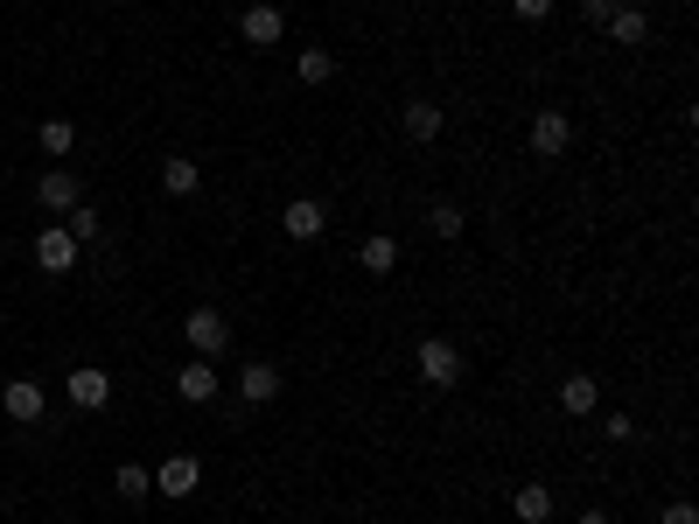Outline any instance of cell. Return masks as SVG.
Returning a JSON list of instances; mask_svg holds the SVG:
<instances>
[{"label":"cell","instance_id":"1","mask_svg":"<svg viewBox=\"0 0 699 524\" xmlns=\"http://www.w3.org/2000/svg\"><path fill=\"white\" fill-rule=\"evenodd\" d=\"M413 364H420V378H427L433 391H455V385H462V350H455V335H420Z\"/></svg>","mask_w":699,"mask_h":524},{"label":"cell","instance_id":"2","mask_svg":"<svg viewBox=\"0 0 699 524\" xmlns=\"http://www.w3.org/2000/svg\"><path fill=\"white\" fill-rule=\"evenodd\" d=\"M182 335H189V350H196V357H224V350H232V322H224L217 308H189L182 315Z\"/></svg>","mask_w":699,"mask_h":524},{"label":"cell","instance_id":"3","mask_svg":"<svg viewBox=\"0 0 699 524\" xmlns=\"http://www.w3.org/2000/svg\"><path fill=\"white\" fill-rule=\"evenodd\" d=\"M64 399L78 406V413H105V406H112V378H105L99 364H78V371L64 378Z\"/></svg>","mask_w":699,"mask_h":524},{"label":"cell","instance_id":"4","mask_svg":"<svg viewBox=\"0 0 699 524\" xmlns=\"http://www.w3.org/2000/svg\"><path fill=\"white\" fill-rule=\"evenodd\" d=\"M35 266H43L49 280H64L70 266H78V238H70L64 224H43V231H35Z\"/></svg>","mask_w":699,"mask_h":524},{"label":"cell","instance_id":"5","mask_svg":"<svg viewBox=\"0 0 699 524\" xmlns=\"http://www.w3.org/2000/svg\"><path fill=\"white\" fill-rule=\"evenodd\" d=\"M35 203H43L49 217H64V210H78V203H84V182L70 175V168H43V175H35Z\"/></svg>","mask_w":699,"mask_h":524},{"label":"cell","instance_id":"6","mask_svg":"<svg viewBox=\"0 0 699 524\" xmlns=\"http://www.w3.org/2000/svg\"><path fill=\"white\" fill-rule=\"evenodd\" d=\"M566 147H574V119H566L560 105H539L532 112V155L553 161V155H566Z\"/></svg>","mask_w":699,"mask_h":524},{"label":"cell","instance_id":"7","mask_svg":"<svg viewBox=\"0 0 699 524\" xmlns=\"http://www.w3.org/2000/svg\"><path fill=\"white\" fill-rule=\"evenodd\" d=\"M217 391H224V378H217L211 357H189V364L176 371V399H182V406H211Z\"/></svg>","mask_w":699,"mask_h":524},{"label":"cell","instance_id":"8","mask_svg":"<svg viewBox=\"0 0 699 524\" xmlns=\"http://www.w3.org/2000/svg\"><path fill=\"white\" fill-rule=\"evenodd\" d=\"M238 35H245V43H252V49H273L280 35H288V14H280L273 0H252V8L238 14Z\"/></svg>","mask_w":699,"mask_h":524},{"label":"cell","instance_id":"9","mask_svg":"<svg viewBox=\"0 0 699 524\" xmlns=\"http://www.w3.org/2000/svg\"><path fill=\"white\" fill-rule=\"evenodd\" d=\"M196 482H203V462L196 455H168L161 469H155V497H196Z\"/></svg>","mask_w":699,"mask_h":524},{"label":"cell","instance_id":"10","mask_svg":"<svg viewBox=\"0 0 699 524\" xmlns=\"http://www.w3.org/2000/svg\"><path fill=\"white\" fill-rule=\"evenodd\" d=\"M0 413H8L14 426H43V385H35V378H14L8 391H0Z\"/></svg>","mask_w":699,"mask_h":524},{"label":"cell","instance_id":"11","mask_svg":"<svg viewBox=\"0 0 699 524\" xmlns=\"http://www.w3.org/2000/svg\"><path fill=\"white\" fill-rule=\"evenodd\" d=\"M238 399H245V406H273V399H280V371H273L267 357L245 364V371H238Z\"/></svg>","mask_w":699,"mask_h":524},{"label":"cell","instance_id":"12","mask_svg":"<svg viewBox=\"0 0 699 524\" xmlns=\"http://www.w3.org/2000/svg\"><path fill=\"white\" fill-rule=\"evenodd\" d=\"M601 29H609V43H622V49H644L651 43V14L644 8H616Z\"/></svg>","mask_w":699,"mask_h":524},{"label":"cell","instance_id":"13","mask_svg":"<svg viewBox=\"0 0 699 524\" xmlns=\"http://www.w3.org/2000/svg\"><path fill=\"white\" fill-rule=\"evenodd\" d=\"M280 224H288V238H323V224H329V210L315 196H294L288 210H280Z\"/></svg>","mask_w":699,"mask_h":524},{"label":"cell","instance_id":"14","mask_svg":"<svg viewBox=\"0 0 699 524\" xmlns=\"http://www.w3.org/2000/svg\"><path fill=\"white\" fill-rule=\"evenodd\" d=\"M357 266H364L371 280H385L392 266H399V238H392V231H377V238H364V246H357Z\"/></svg>","mask_w":699,"mask_h":524},{"label":"cell","instance_id":"15","mask_svg":"<svg viewBox=\"0 0 699 524\" xmlns=\"http://www.w3.org/2000/svg\"><path fill=\"white\" fill-rule=\"evenodd\" d=\"M595 406H601V385L588 378V371H574V378H560V413H595Z\"/></svg>","mask_w":699,"mask_h":524},{"label":"cell","instance_id":"16","mask_svg":"<svg viewBox=\"0 0 699 524\" xmlns=\"http://www.w3.org/2000/svg\"><path fill=\"white\" fill-rule=\"evenodd\" d=\"M112 497H120V503H147V497H155V469L120 462V469H112Z\"/></svg>","mask_w":699,"mask_h":524},{"label":"cell","instance_id":"17","mask_svg":"<svg viewBox=\"0 0 699 524\" xmlns=\"http://www.w3.org/2000/svg\"><path fill=\"white\" fill-rule=\"evenodd\" d=\"M399 119H406V140H433V134L448 126V112L433 105V99H406V112H399Z\"/></svg>","mask_w":699,"mask_h":524},{"label":"cell","instance_id":"18","mask_svg":"<svg viewBox=\"0 0 699 524\" xmlns=\"http://www.w3.org/2000/svg\"><path fill=\"white\" fill-rule=\"evenodd\" d=\"M196 182H203V168L189 161V155H168V161H161V190H168V196H196Z\"/></svg>","mask_w":699,"mask_h":524},{"label":"cell","instance_id":"19","mask_svg":"<svg viewBox=\"0 0 699 524\" xmlns=\"http://www.w3.org/2000/svg\"><path fill=\"white\" fill-rule=\"evenodd\" d=\"M511 511H518V524H545L553 517V490H545V482H525V490L511 497Z\"/></svg>","mask_w":699,"mask_h":524},{"label":"cell","instance_id":"20","mask_svg":"<svg viewBox=\"0 0 699 524\" xmlns=\"http://www.w3.org/2000/svg\"><path fill=\"white\" fill-rule=\"evenodd\" d=\"M294 78H301V84H329V78H336V56H329V49H301V56H294Z\"/></svg>","mask_w":699,"mask_h":524},{"label":"cell","instance_id":"21","mask_svg":"<svg viewBox=\"0 0 699 524\" xmlns=\"http://www.w3.org/2000/svg\"><path fill=\"white\" fill-rule=\"evenodd\" d=\"M427 231H433V238H462V231H469V210H462V203H433V210H427Z\"/></svg>","mask_w":699,"mask_h":524},{"label":"cell","instance_id":"22","mask_svg":"<svg viewBox=\"0 0 699 524\" xmlns=\"http://www.w3.org/2000/svg\"><path fill=\"white\" fill-rule=\"evenodd\" d=\"M35 140H43V155H70V147H78V126H70V119H43Z\"/></svg>","mask_w":699,"mask_h":524},{"label":"cell","instance_id":"23","mask_svg":"<svg viewBox=\"0 0 699 524\" xmlns=\"http://www.w3.org/2000/svg\"><path fill=\"white\" fill-rule=\"evenodd\" d=\"M64 231L78 238V246H99V238H105V224H99V210H84V203H78V210H64Z\"/></svg>","mask_w":699,"mask_h":524},{"label":"cell","instance_id":"24","mask_svg":"<svg viewBox=\"0 0 699 524\" xmlns=\"http://www.w3.org/2000/svg\"><path fill=\"white\" fill-rule=\"evenodd\" d=\"M601 434L622 447V441H636V420H630V413H609V420H601Z\"/></svg>","mask_w":699,"mask_h":524},{"label":"cell","instance_id":"25","mask_svg":"<svg viewBox=\"0 0 699 524\" xmlns=\"http://www.w3.org/2000/svg\"><path fill=\"white\" fill-rule=\"evenodd\" d=\"M657 524H699V511H692V503H686V497H672V503H665V511H657Z\"/></svg>","mask_w":699,"mask_h":524},{"label":"cell","instance_id":"26","mask_svg":"<svg viewBox=\"0 0 699 524\" xmlns=\"http://www.w3.org/2000/svg\"><path fill=\"white\" fill-rule=\"evenodd\" d=\"M616 8H630V0H580V14H588V22H595V29H601V22H609V14H616Z\"/></svg>","mask_w":699,"mask_h":524},{"label":"cell","instance_id":"27","mask_svg":"<svg viewBox=\"0 0 699 524\" xmlns=\"http://www.w3.org/2000/svg\"><path fill=\"white\" fill-rule=\"evenodd\" d=\"M518 8V22H545V14H553V0H511Z\"/></svg>","mask_w":699,"mask_h":524},{"label":"cell","instance_id":"28","mask_svg":"<svg viewBox=\"0 0 699 524\" xmlns=\"http://www.w3.org/2000/svg\"><path fill=\"white\" fill-rule=\"evenodd\" d=\"M580 524H609V517H601V511H588V517H580Z\"/></svg>","mask_w":699,"mask_h":524}]
</instances>
